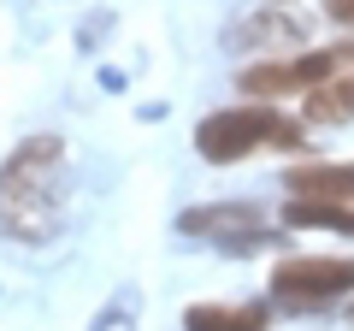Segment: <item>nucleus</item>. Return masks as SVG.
<instances>
[{
	"instance_id": "obj_1",
	"label": "nucleus",
	"mask_w": 354,
	"mask_h": 331,
	"mask_svg": "<svg viewBox=\"0 0 354 331\" xmlns=\"http://www.w3.org/2000/svg\"><path fill=\"white\" fill-rule=\"evenodd\" d=\"M65 219V142L30 136L0 166V231L18 242H48Z\"/></svg>"
},
{
	"instance_id": "obj_2",
	"label": "nucleus",
	"mask_w": 354,
	"mask_h": 331,
	"mask_svg": "<svg viewBox=\"0 0 354 331\" xmlns=\"http://www.w3.org/2000/svg\"><path fill=\"white\" fill-rule=\"evenodd\" d=\"M272 302L283 314H319L354 296V255H290L266 278Z\"/></svg>"
},
{
	"instance_id": "obj_3",
	"label": "nucleus",
	"mask_w": 354,
	"mask_h": 331,
	"mask_svg": "<svg viewBox=\"0 0 354 331\" xmlns=\"http://www.w3.org/2000/svg\"><path fill=\"white\" fill-rule=\"evenodd\" d=\"M283 118L290 113H278V107H266V101H242V107H225V113H207L195 125V154L207 166H236L260 148H278Z\"/></svg>"
},
{
	"instance_id": "obj_4",
	"label": "nucleus",
	"mask_w": 354,
	"mask_h": 331,
	"mask_svg": "<svg viewBox=\"0 0 354 331\" xmlns=\"http://www.w3.org/2000/svg\"><path fill=\"white\" fill-rule=\"evenodd\" d=\"M307 36H313V18H307V12L266 6V12L242 18V24L230 30V48H272V60H278V53H301Z\"/></svg>"
},
{
	"instance_id": "obj_5",
	"label": "nucleus",
	"mask_w": 354,
	"mask_h": 331,
	"mask_svg": "<svg viewBox=\"0 0 354 331\" xmlns=\"http://www.w3.org/2000/svg\"><path fill=\"white\" fill-rule=\"evenodd\" d=\"M177 231H183V237H225L230 249H236V237H242V249L266 242V231H260V207H254V202L195 207V213H183V219H177Z\"/></svg>"
},
{
	"instance_id": "obj_6",
	"label": "nucleus",
	"mask_w": 354,
	"mask_h": 331,
	"mask_svg": "<svg viewBox=\"0 0 354 331\" xmlns=\"http://www.w3.org/2000/svg\"><path fill=\"white\" fill-rule=\"evenodd\" d=\"M283 190L295 202H354V160H313V166H295Z\"/></svg>"
},
{
	"instance_id": "obj_7",
	"label": "nucleus",
	"mask_w": 354,
	"mask_h": 331,
	"mask_svg": "<svg viewBox=\"0 0 354 331\" xmlns=\"http://www.w3.org/2000/svg\"><path fill=\"white\" fill-rule=\"evenodd\" d=\"M272 325V307L266 302H201L183 314V331H266Z\"/></svg>"
},
{
	"instance_id": "obj_8",
	"label": "nucleus",
	"mask_w": 354,
	"mask_h": 331,
	"mask_svg": "<svg viewBox=\"0 0 354 331\" xmlns=\"http://www.w3.org/2000/svg\"><path fill=\"white\" fill-rule=\"evenodd\" d=\"M348 118H354V71H337L330 83L307 89L301 125H348Z\"/></svg>"
},
{
	"instance_id": "obj_9",
	"label": "nucleus",
	"mask_w": 354,
	"mask_h": 331,
	"mask_svg": "<svg viewBox=\"0 0 354 331\" xmlns=\"http://www.w3.org/2000/svg\"><path fill=\"white\" fill-rule=\"evenodd\" d=\"M283 225L330 231V237H354V202H283Z\"/></svg>"
},
{
	"instance_id": "obj_10",
	"label": "nucleus",
	"mask_w": 354,
	"mask_h": 331,
	"mask_svg": "<svg viewBox=\"0 0 354 331\" xmlns=\"http://www.w3.org/2000/svg\"><path fill=\"white\" fill-rule=\"evenodd\" d=\"M325 12L330 24H354V0H325Z\"/></svg>"
},
{
	"instance_id": "obj_11",
	"label": "nucleus",
	"mask_w": 354,
	"mask_h": 331,
	"mask_svg": "<svg viewBox=\"0 0 354 331\" xmlns=\"http://www.w3.org/2000/svg\"><path fill=\"white\" fill-rule=\"evenodd\" d=\"M348 325H354V296H348Z\"/></svg>"
}]
</instances>
